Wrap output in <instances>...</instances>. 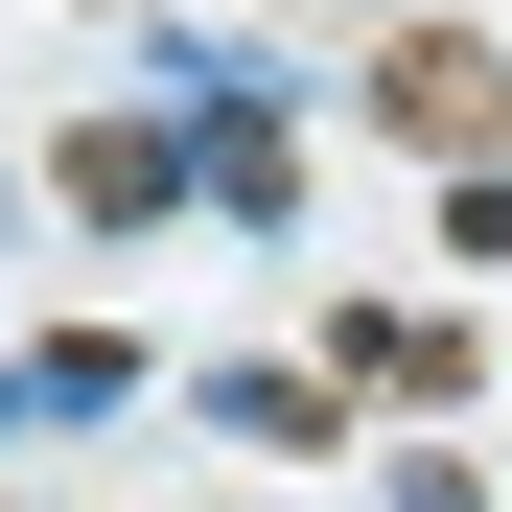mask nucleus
<instances>
[{
    "instance_id": "423d86ee",
    "label": "nucleus",
    "mask_w": 512,
    "mask_h": 512,
    "mask_svg": "<svg viewBox=\"0 0 512 512\" xmlns=\"http://www.w3.org/2000/svg\"><path fill=\"white\" fill-rule=\"evenodd\" d=\"M210 419H233V443H350V419H326V373H210Z\"/></svg>"
},
{
    "instance_id": "0eeeda50",
    "label": "nucleus",
    "mask_w": 512,
    "mask_h": 512,
    "mask_svg": "<svg viewBox=\"0 0 512 512\" xmlns=\"http://www.w3.org/2000/svg\"><path fill=\"white\" fill-rule=\"evenodd\" d=\"M443 256H512V187H489V163H466V187H443Z\"/></svg>"
},
{
    "instance_id": "1a4fd4ad",
    "label": "nucleus",
    "mask_w": 512,
    "mask_h": 512,
    "mask_svg": "<svg viewBox=\"0 0 512 512\" xmlns=\"http://www.w3.org/2000/svg\"><path fill=\"white\" fill-rule=\"evenodd\" d=\"M0 419H24V373H0Z\"/></svg>"
},
{
    "instance_id": "20e7f679",
    "label": "nucleus",
    "mask_w": 512,
    "mask_h": 512,
    "mask_svg": "<svg viewBox=\"0 0 512 512\" xmlns=\"http://www.w3.org/2000/svg\"><path fill=\"white\" fill-rule=\"evenodd\" d=\"M350 373H373V396H466V326H419V303H373V326H350Z\"/></svg>"
},
{
    "instance_id": "6e6552de",
    "label": "nucleus",
    "mask_w": 512,
    "mask_h": 512,
    "mask_svg": "<svg viewBox=\"0 0 512 512\" xmlns=\"http://www.w3.org/2000/svg\"><path fill=\"white\" fill-rule=\"evenodd\" d=\"M396 512H466V466H396Z\"/></svg>"
},
{
    "instance_id": "39448f33",
    "label": "nucleus",
    "mask_w": 512,
    "mask_h": 512,
    "mask_svg": "<svg viewBox=\"0 0 512 512\" xmlns=\"http://www.w3.org/2000/svg\"><path fill=\"white\" fill-rule=\"evenodd\" d=\"M140 396V350H117V326H70V350H24V419H117Z\"/></svg>"
},
{
    "instance_id": "f257e3e1",
    "label": "nucleus",
    "mask_w": 512,
    "mask_h": 512,
    "mask_svg": "<svg viewBox=\"0 0 512 512\" xmlns=\"http://www.w3.org/2000/svg\"><path fill=\"white\" fill-rule=\"evenodd\" d=\"M187 163H210V210H233V233H303V140H280V94H256V47L187 94Z\"/></svg>"
},
{
    "instance_id": "f03ea898",
    "label": "nucleus",
    "mask_w": 512,
    "mask_h": 512,
    "mask_svg": "<svg viewBox=\"0 0 512 512\" xmlns=\"http://www.w3.org/2000/svg\"><path fill=\"white\" fill-rule=\"evenodd\" d=\"M373 117H396V140H419V163H489V140H512V70H489V47H466V24H419V47H396V70H373Z\"/></svg>"
},
{
    "instance_id": "7ed1b4c3",
    "label": "nucleus",
    "mask_w": 512,
    "mask_h": 512,
    "mask_svg": "<svg viewBox=\"0 0 512 512\" xmlns=\"http://www.w3.org/2000/svg\"><path fill=\"white\" fill-rule=\"evenodd\" d=\"M47 187H70V210H94V233H163V210H187V187H210V163H187V140H163V117H94V140H70V163H47Z\"/></svg>"
}]
</instances>
